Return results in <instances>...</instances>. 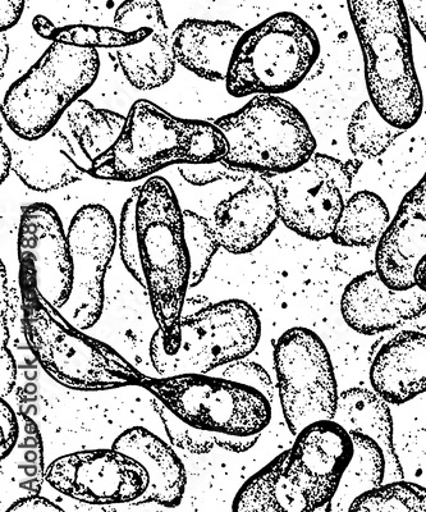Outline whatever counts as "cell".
I'll return each instance as SVG.
<instances>
[{"label":"cell","instance_id":"9c48e42d","mask_svg":"<svg viewBox=\"0 0 426 512\" xmlns=\"http://www.w3.org/2000/svg\"><path fill=\"white\" fill-rule=\"evenodd\" d=\"M180 337L164 346L158 329L151 337L150 359L159 377L209 374L247 358L258 347L261 322L253 305L232 299L182 315Z\"/></svg>","mask_w":426,"mask_h":512},{"label":"cell","instance_id":"d590c367","mask_svg":"<svg viewBox=\"0 0 426 512\" xmlns=\"http://www.w3.org/2000/svg\"><path fill=\"white\" fill-rule=\"evenodd\" d=\"M26 0H0V30H11L21 20Z\"/></svg>","mask_w":426,"mask_h":512},{"label":"cell","instance_id":"30bf717a","mask_svg":"<svg viewBox=\"0 0 426 512\" xmlns=\"http://www.w3.org/2000/svg\"><path fill=\"white\" fill-rule=\"evenodd\" d=\"M274 369L284 420L293 436L319 420H334L338 384L331 354L322 338L293 327L274 346Z\"/></svg>","mask_w":426,"mask_h":512},{"label":"cell","instance_id":"277c9868","mask_svg":"<svg viewBox=\"0 0 426 512\" xmlns=\"http://www.w3.org/2000/svg\"><path fill=\"white\" fill-rule=\"evenodd\" d=\"M347 6L363 52L369 100L389 123L409 131L423 114L424 95L405 0H347Z\"/></svg>","mask_w":426,"mask_h":512},{"label":"cell","instance_id":"d6a6232c","mask_svg":"<svg viewBox=\"0 0 426 512\" xmlns=\"http://www.w3.org/2000/svg\"><path fill=\"white\" fill-rule=\"evenodd\" d=\"M0 424H2L0 455H2V460H4L11 454L16 446L18 436H20V427H18L15 411L4 399L0 401Z\"/></svg>","mask_w":426,"mask_h":512},{"label":"cell","instance_id":"603a6c76","mask_svg":"<svg viewBox=\"0 0 426 512\" xmlns=\"http://www.w3.org/2000/svg\"><path fill=\"white\" fill-rule=\"evenodd\" d=\"M334 420L348 432L368 434L383 448L387 461L386 483L405 478L393 440V418L386 400L368 388H348L340 393Z\"/></svg>","mask_w":426,"mask_h":512},{"label":"cell","instance_id":"ba28073f","mask_svg":"<svg viewBox=\"0 0 426 512\" xmlns=\"http://www.w3.org/2000/svg\"><path fill=\"white\" fill-rule=\"evenodd\" d=\"M318 35L292 12H279L245 31L226 79L235 98L288 93L308 77L320 57Z\"/></svg>","mask_w":426,"mask_h":512},{"label":"cell","instance_id":"ac0fdd59","mask_svg":"<svg viewBox=\"0 0 426 512\" xmlns=\"http://www.w3.org/2000/svg\"><path fill=\"white\" fill-rule=\"evenodd\" d=\"M426 255V171L407 192L375 251V271L393 290L415 287V271Z\"/></svg>","mask_w":426,"mask_h":512},{"label":"cell","instance_id":"83f0119b","mask_svg":"<svg viewBox=\"0 0 426 512\" xmlns=\"http://www.w3.org/2000/svg\"><path fill=\"white\" fill-rule=\"evenodd\" d=\"M348 511H426V487L395 480L363 493Z\"/></svg>","mask_w":426,"mask_h":512},{"label":"cell","instance_id":"60d3db41","mask_svg":"<svg viewBox=\"0 0 426 512\" xmlns=\"http://www.w3.org/2000/svg\"><path fill=\"white\" fill-rule=\"evenodd\" d=\"M32 25H34L35 31L38 32L41 38L44 39H47L49 32L56 27L52 21H49L48 18L44 16H36Z\"/></svg>","mask_w":426,"mask_h":512},{"label":"cell","instance_id":"8992f818","mask_svg":"<svg viewBox=\"0 0 426 512\" xmlns=\"http://www.w3.org/2000/svg\"><path fill=\"white\" fill-rule=\"evenodd\" d=\"M99 72L98 49L52 43L4 95L3 122L22 139H40L93 88Z\"/></svg>","mask_w":426,"mask_h":512},{"label":"cell","instance_id":"3957f363","mask_svg":"<svg viewBox=\"0 0 426 512\" xmlns=\"http://www.w3.org/2000/svg\"><path fill=\"white\" fill-rule=\"evenodd\" d=\"M116 144L91 166L98 180L135 182L169 166L218 162L228 144L213 122L183 120L149 100H137Z\"/></svg>","mask_w":426,"mask_h":512},{"label":"cell","instance_id":"f1b7e54d","mask_svg":"<svg viewBox=\"0 0 426 512\" xmlns=\"http://www.w3.org/2000/svg\"><path fill=\"white\" fill-rule=\"evenodd\" d=\"M187 248H189L191 273L189 288H195L204 281L213 258L221 245L215 235L213 223L208 218L183 210Z\"/></svg>","mask_w":426,"mask_h":512},{"label":"cell","instance_id":"5bb4252c","mask_svg":"<svg viewBox=\"0 0 426 512\" xmlns=\"http://www.w3.org/2000/svg\"><path fill=\"white\" fill-rule=\"evenodd\" d=\"M44 479L57 492L87 505L134 504L149 486L144 466L113 447L59 457Z\"/></svg>","mask_w":426,"mask_h":512},{"label":"cell","instance_id":"74e56055","mask_svg":"<svg viewBox=\"0 0 426 512\" xmlns=\"http://www.w3.org/2000/svg\"><path fill=\"white\" fill-rule=\"evenodd\" d=\"M9 295H8V278L6 267L2 263V323H0V341L2 346H7L9 341V328H8V310H9Z\"/></svg>","mask_w":426,"mask_h":512},{"label":"cell","instance_id":"7c38bea8","mask_svg":"<svg viewBox=\"0 0 426 512\" xmlns=\"http://www.w3.org/2000/svg\"><path fill=\"white\" fill-rule=\"evenodd\" d=\"M354 450L351 434L336 420H319L302 429L278 475L282 510H324L336 495Z\"/></svg>","mask_w":426,"mask_h":512},{"label":"cell","instance_id":"7bdbcfd3","mask_svg":"<svg viewBox=\"0 0 426 512\" xmlns=\"http://www.w3.org/2000/svg\"><path fill=\"white\" fill-rule=\"evenodd\" d=\"M0 53H2V56H0V61H2V63H0V67H2V77H4V70H6L9 57V44L4 32L2 34V38H0Z\"/></svg>","mask_w":426,"mask_h":512},{"label":"cell","instance_id":"e575fe53","mask_svg":"<svg viewBox=\"0 0 426 512\" xmlns=\"http://www.w3.org/2000/svg\"><path fill=\"white\" fill-rule=\"evenodd\" d=\"M57 512L63 511L62 507H59L54 502L48 500V498L35 496L20 498V500L13 502L11 507H8L7 512Z\"/></svg>","mask_w":426,"mask_h":512},{"label":"cell","instance_id":"b9f144b4","mask_svg":"<svg viewBox=\"0 0 426 512\" xmlns=\"http://www.w3.org/2000/svg\"><path fill=\"white\" fill-rule=\"evenodd\" d=\"M415 283L421 290L426 292V255L418 265L415 271Z\"/></svg>","mask_w":426,"mask_h":512},{"label":"cell","instance_id":"4fadbf2b","mask_svg":"<svg viewBox=\"0 0 426 512\" xmlns=\"http://www.w3.org/2000/svg\"><path fill=\"white\" fill-rule=\"evenodd\" d=\"M67 237L73 283L70 299L59 310L73 326L86 331L102 317L105 276L118 242L117 224L103 205L87 204L73 216Z\"/></svg>","mask_w":426,"mask_h":512},{"label":"cell","instance_id":"8fae6325","mask_svg":"<svg viewBox=\"0 0 426 512\" xmlns=\"http://www.w3.org/2000/svg\"><path fill=\"white\" fill-rule=\"evenodd\" d=\"M363 163L315 153L295 171L269 176L284 226L306 240L331 239Z\"/></svg>","mask_w":426,"mask_h":512},{"label":"cell","instance_id":"44dd1931","mask_svg":"<svg viewBox=\"0 0 426 512\" xmlns=\"http://www.w3.org/2000/svg\"><path fill=\"white\" fill-rule=\"evenodd\" d=\"M245 34L231 21L189 18L172 34L174 58L187 71L206 81H226L238 41Z\"/></svg>","mask_w":426,"mask_h":512},{"label":"cell","instance_id":"c3c4849f","mask_svg":"<svg viewBox=\"0 0 426 512\" xmlns=\"http://www.w3.org/2000/svg\"><path fill=\"white\" fill-rule=\"evenodd\" d=\"M25 392L27 395H35V393L38 392V387H36V384L34 383H27L25 386Z\"/></svg>","mask_w":426,"mask_h":512},{"label":"cell","instance_id":"5b68a950","mask_svg":"<svg viewBox=\"0 0 426 512\" xmlns=\"http://www.w3.org/2000/svg\"><path fill=\"white\" fill-rule=\"evenodd\" d=\"M142 388L224 451L244 454L272 420V402L254 387L209 374L146 378Z\"/></svg>","mask_w":426,"mask_h":512},{"label":"cell","instance_id":"ab89813d","mask_svg":"<svg viewBox=\"0 0 426 512\" xmlns=\"http://www.w3.org/2000/svg\"><path fill=\"white\" fill-rule=\"evenodd\" d=\"M212 305L208 297L205 296H192L186 297L185 305H183L182 315L194 314L200 312L206 308V306Z\"/></svg>","mask_w":426,"mask_h":512},{"label":"cell","instance_id":"ffe728a7","mask_svg":"<svg viewBox=\"0 0 426 512\" xmlns=\"http://www.w3.org/2000/svg\"><path fill=\"white\" fill-rule=\"evenodd\" d=\"M370 384L389 405L426 393V333L402 331L384 342L371 361Z\"/></svg>","mask_w":426,"mask_h":512},{"label":"cell","instance_id":"f35d334b","mask_svg":"<svg viewBox=\"0 0 426 512\" xmlns=\"http://www.w3.org/2000/svg\"><path fill=\"white\" fill-rule=\"evenodd\" d=\"M13 157L11 148L2 136L0 139V182L4 184V181L7 180L9 173L12 171Z\"/></svg>","mask_w":426,"mask_h":512},{"label":"cell","instance_id":"cb8c5ba5","mask_svg":"<svg viewBox=\"0 0 426 512\" xmlns=\"http://www.w3.org/2000/svg\"><path fill=\"white\" fill-rule=\"evenodd\" d=\"M391 213L373 191H359L350 196L331 237L345 248H373L386 232Z\"/></svg>","mask_w":426,"mask_h":512},{"label":"cell","instance_id":"e0dca14e","mask_svg":"<svg viewBox=\"0 0 426 512\" xmlns=\"http://www.w3.org/2000/svg\"><path fill=\"white\" fill-rule=\"evenodd\" d=\"M279 210L269 176L255 173L214 210L213 228L221 248L233 255L253 253L276 230Z\"/></svg>","mask_w":426,"mask_h":512},{"label":"cell","instance_id":"d4e9b609","mask_svg":"<svg viewBox=\"0 0 426 512\" xmlns=\"http://www.w3.org/2000/svg\"><path fill=\"white\" fill-rule=\"evenodd\" d=\"M348 433L354 441V457L343 474L336 495L327 506L329 511H348L357 497L386 483L387 461L383 448L368 434Z\"/></svg>","mask_w":426,"mask_h":512},{"label":"cell","instance_id":"bcb514c9","mask_svg":"<svg viewBox=\"0 0 426 512\" xmlns=\"http://www.w3.org/2000/svg\"><path fill=\"white\" fill-rule=\"evenodd\" d=\"M24 447L38 448V447H41V442L39 441V438H36L34 436H29V437L25 438Z\"/></svg>","mask_w":426,"mask_h":512},{"label":"cell","instance_id":"f6af8a7d","mask_svg":"<svg viewBox=\"0 0 426 512\" xmlns=\"http://www.w3.org/2000/svg\"><path fill=\"white\" fill-rule=\"evenodd\" d=\"M25 431L29 436H34V434H38V425L32 422L30 418L25 420Z\"/></svg>","mask_w":426,"mask_h":512},{"label":"cell","instance_id":"2e32d148","mask_svg":"<svg viewBox=\"0 0 426 512\" xmlns=\"http://www.w3.org/2000/svg\"><path fill=\"white\" fill-rule=\"evenodd\" d=\"M426 313V292L415 286L393 290L368 271L355 277L343 291L341 314L348 327L363 336L392 331Z\"/></svg>","mask_w":426,"mask_h":512},{"label":"cell","instance_id":"484cf974","mask_svg":"<svg viewBox=\"0 0 426 512\" xmlns=\"http://www.w3.org/2000/svg\"><path fill=\"white\" fill-rule=\"evenodd\" d=\"M66 116L73 139L91 166L116 144L127 120L123 114L96 108L85 99L72 104Z\"/></svg>","mask_w":426,"mask_h":512},{"label":"cell","instance_id":"f546056e","mask_svg":"<svg viewBox=\"0 0 426 512\" xmlns=\"http://www.w3.org/2000/svg\"><path fill=\"white\" fill-rule=\"evenodd\" d=\"M151 405L162 420L169 441L173 446L180 448L182 451L190 452L192 455H206L217 447L212 438L182 422L155 397L151 400Z\"/></svg>","mask_w":426,"mask_h":512},{"label":"cell","instance_id":"1f68e13d","mask_svg":"<svg viewBox=\"0 0 426 512\" xmlns=\"http://www.w3.org/2000/svg\"><path fill=\"white\" fill-rule=\"evenodd\" d=\"M219 377L254 387L273 404L276 388H274L272 378H270L267 370L261 367L260 364L244 359L236 360L226 365Z\"/></svg>","mask_w":426,"mask_h":512},{"label":"cell","instance_id":"52a82bcc","mask_svg":"<svg viewBox=\"0 0 426 512\" xmlns=\"http://www.w3.org/2000/svg\"><path fill=\"white\" fill-rule=\"evenodd\" d=\"M228 144L227 166L259 175L295 171L308 162L316 140L295 105L278 95H256L238 111L212 121Z\"/></svg>","mask_w":426,"mask_h":512},{"label":"cell","instance_id":"4316f807","mask_svg":"<svg viewBox=\"0 0 426 512\" xmlns=\"http://www.w3.org/2000/svg\"><path fill=\"white\" fill-rule=\"evenodd\" d=\"M405 132L389 123L375 105L366 100L352 114L347 130L348 146L355 159L364 162L387 153Z\"/></svg>","mask_w":426,"mask_h":512},{"label":"cell","instance_id":"7a4b0ae2","mask_svg":"<svg viewBox=\"0 0 426 512\" xmlns=\"http://www.w3.org/2000/svg\"><path fill=\"white\" fill-rule=\"evenodd\" d=\"M22 310L27 345L54 382L73 391H111L142 387L148 376L111 346L85 335L49 303L36 286L35 273L20 263Z\"/></svg>","mask_w":426,"mask_h":512},{"label":"cell","instance_id":"836d02e7","mask_svg":"<svg viewBox=\"0 0 426 512\" xmlns=\"http://www.w3.org/2000/svg\"><path fill=\"white\" fill-rule=\"evenodd\" d=\"M0 354H2V358H0V368H2L0 369V393L4 399L16 386L17 364L8 346H2Z\"/></svg>","mask_w":426,"mask_h":512},{"label":"cell","instance_id":"7dc6e473","mask_svg":"<svg viewBox=\"0 0 426 512\" xmlns=\"http://www.w3.org/2000/svg\"><path fill=\"white\" fill-rule=\"evenodd\" d=\"M25 460L27 463L34 464L38 463L39 460H41V457L39 459L38 454H36V451H27L25 454Z\"/></svg>","mask_w":426,"mask_h":512},{"label":"cell","instance_id":"4dcf8cb0","mask_svg":"<svg viewBox=\"0 0 426 512\" xmlns=\"http://www.w3.org/2000/svg\"><path fill=\"white\" fill-rule=\"evenodd\" d=\"M178 172L187 184L200 187L221 181H247L255 175V173L244 171V169L229 167L222 160L213 163L181 164L178 166Z\"/></svg>","mask_w":426,"mask_h":512},{"label":"cell","instance_id":"9a60e30c","mask_svg":"<svg viewBox=\"0 0 426 512\" xmlns=\"http://www.w3.org/2000/svg\"><path fill=\"white\" fill-rule=\"evenodd\" d=\"M18 260L34 271L40 294L63 308L72 291L73 260L62 219L52 205L35 203L22 209Z\"/></svg>","mask_w":426,"mask_h":512},{"label":"cell","instance_id":"d6986e66","mask_svg":"<svg viewBox=\"0 0 426 512\" xmlns=\"http://www.w3.org/2000/svg\"><path fill=\"white\" fill-rule=\"evenodd\" d=\"M8 145L12 171L22 184L36 192H52L76 184L91 169L87 160H81L70 137L58 127L38 140L22 139L12 132Z\"/></svg>","mask_w":426,"mask_h":512},{"label":"cell","instance_id":"8d00e7d4","mask_svg":"<svg viewBox=\"0 0 426 512\" xmlns=\"http://www.w3.org/2000/svg\"><path fill=\"white\" fill-rule=\"evenodd\" d=\"M411 24L423 36L426 43V0H405Z\"/></svg>","mask_w":426,"mask_h":512},{"label":"cell","instance_id":"ee69618b","mask_svg":"<svg viewBox=\"0 0 426 512\" xmlns=\"http://www.w3.org/2000/svg\"><path fill=\"white\" fill-rule=\"evenodd\" d=\"M22 488L27 489V491H30L32 493H39L41 489V484L39 483V480H30V482H26V484H21Z\"/></svg>","mask_w":426,"mask_h":512},{"label":"cell","instance_id":"7402d4cb","mask_svg":"<svg viewBox=\"0 0 426 512\" xmlns=\"http://www.w3.org/2000/svg\"><path fill=\"white\" fill-rule=\"evenodd\" d=\"M140 463L149 474V486L134 505L157 504L164 507L181 505L187 483L185 466L168 443L142 427L127 429L113 443Z\"/></svg>","mask_w":426,"mask_h":512},{"label":"cell","instance_id":"6da1fadb","mask_svg":"<svg viewBox=\"0 0 426 512\" xmlns=\"http://www.w3.org/2000/svg\"><path fill=\"white\" fill-rule=\"evenodd\" d=\"M123 264L148 291L164 346L180 337L191 262L185 218L166 178L154 176L132 189L123 204L118 230Z\"/></svg>","mask_w":426,"mask_h":512}]
</instances>
